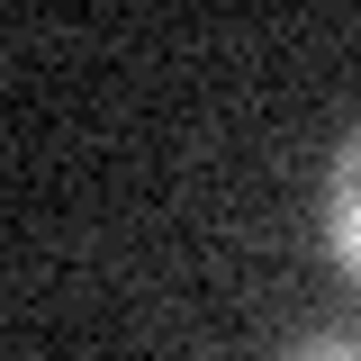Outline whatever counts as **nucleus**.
I'll return each instance as SVG.
<instances>
[{"label": "nucleus", "instance_id": "f257e3e1", "mask_svg": "<svg viewBox=\"0 0 361 361\" xmlns=\"http://www.w3.org/2000/svg\"><path fill=\"white\" fill-rule=\"evenodd\" d=\"M325 244H334V262L361 280V135L334 154V172H325Z\"/></svg>", "mask_w": 361, "mask_h": 361}, {"label": "nucleus", "instance_id": "f03ea898", "mask_svg": "<svg viewBox=\"0 0 361 361\" xmlns=\"http://www.w3.org/2000/svg\"><path fill=\"white\" fill-rule=\"evenodd\" d=\"M280 361H361V334H307V343H289Z\"/></svg>", "mask_w": 361, "mask_h": 361}]
</instances>
